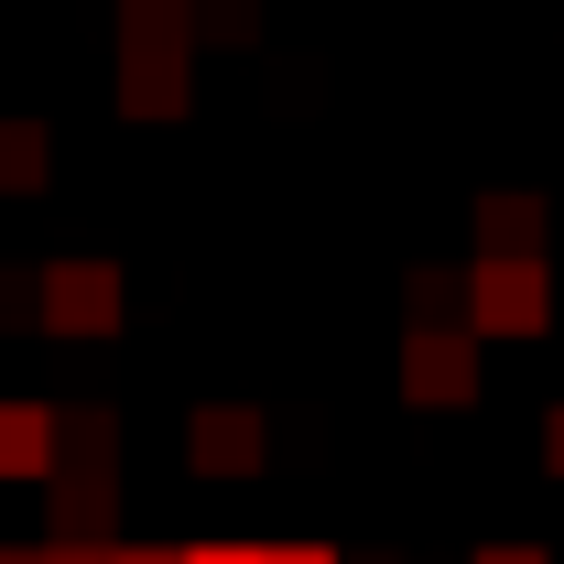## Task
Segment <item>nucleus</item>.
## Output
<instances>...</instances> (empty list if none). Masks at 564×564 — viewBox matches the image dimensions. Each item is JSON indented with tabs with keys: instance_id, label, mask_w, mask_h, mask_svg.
Instances as JSON below:
<instances>
[{
	"instance_id": "1",
	"label": "nucleus",
	"mask_w": 564,
	"mask_h": 564,
	"mask_svg": "<svg viewBox=\"0 0 564 564\" xmlns=\"http://www.w3.org/2000/svg\"><path fill=\"white\" fill-rule=\"evenodd\" d=\"M456 326H467V337H543V326H554V272H543V261H478Z\"/></svg>"
},
{
	"instance_id": "2",
	"label": "nucleus",
	"mask_w": 564,
	"mask_h": 564,
	"mask_svg": "<svg viewBox=\"0 0 564 564\" xmlns=\"http://www.w3.org/2000/svg\"><path fill=\"white\" fill-rule=\"evenodd\" d=\"M33 326H44V337H76V348L109 337V326H120V272H109V261H55V272L33 282Z\"/></svg>"
},
{
	"instance_id": "3",
	"label": "nucleus",
	"mask_w": 564,
	"mask_h": 564,
	"mask_svg": "<svg viewBox=\"0 0 564 564\" xmlns=\"http://www.w3.org/2000/svg\"><path fill=\"white\" fill-rule=\"evenodd\" d=\"M478 348L489 337H467V326H413L402 337V402H423V413L478 402Z\"/></svg>"
},
{
	"instance_id": "4",
	"label": "nucleus",
	"mask_w": 564,
	"mask_h": 564,
	"mask_svg": "<svg viewBox=\"0 0 564 564\" xmlns=\"http://www.w3.org/2000/svg\"><path fill=\"white\" fill-rule=\"evenodd\" d=\"M261 445H272V423L250 413V402H207V413H185V467H196V478H250Z\"/></svg>"
},
{
	"instance_id": "5",
	"label": "nucleus",
	"mask_w": 564,
	"mask_h": 564,
	"mask_svg": "<svg viewBox=\"0 0 564 564\" xmlns=\"http://www.w3.org/2000/svg\"><path fill=\"white\" fill-rule=\"evenodd\" d=\"M196 98V44H120V109L131 120H174Z\"/></svg>"
},
{
	"instance_id": "6",
	"label": "nucleus",
	"mask_w": 564,
	"mask_h": 564,
	"mask_svg": "<svg viewBox=\"0 0 564 564\" xmlns=\"http://www.w3.org/2000/svg\"><path fill=\"white\" fill-rule=\"evenodd\" d=\"M55 478V543H109L120 532V467H44Z\"/></svg>"
},
{
	"instance_id": "7",
	"label": "nucleus",
	"mask_w": 564,
	"mask_h": 564,
	"mask_svg": "<svg viewBox=\"0 0 564 564\" xmlns=\"http://www.w3.org/2000/svg\"><path fill=\"white\" fill-rule=\"evenodd\" d=\"M543 239H554L543 196H489L478 207V261H543Z\"/></svg>"
},
{
	"instance_id": "8",
	"label": "nucleus",
	"mask_w": 564,
	"mask_h": 564,
	"mask_svg": "<svg viewBox=\"0 0 564 564\" xmlns=\"http://www.w3.org/2000/svg\"><path fill=\"white\" fill-rule=\"evenodd\" d=\"M55 467V413L44 402H0V478H44Z\"/></svg>"
},
{
	"instance_id": "9",
	"label": "nucleus",
	"mask_w": 564,
	"mask_h": 564,
	"mask_svg": "<svg viewBox=\"0 0 564 564\" xmlns=\"http://www.w3.org/2000/svg\"><path fill=\"white\" fill-rule=\"evenodd\" d=\"M44 174H55L44 120H0V196H44Z\"/></svg>"
},
{
	"instance_id": "10",
	"label": "nucleus",
	"mask_w": 564,
	"mask_h": 564,
	"mask_svg": "<svg viewBox=\"0 0 564 564\" xmlns=\"http://www.w3.org/2000/svg\"><path fill=\"white\" fill-rule=\"evenodd\" d=\"M55 467H120V413H55Z\"/></svg>"
},
{
	"instance_id": "11",
	"label": "nucleus",
	"mask_w": 564,
	"mask_h": 564,
	"mask_svg": "<svg viewBox=\"0 0 564 564\" xmlns=\"http://www.w3.org/2000/svg\"><path fill=\"white\" fill-rule=\"evenodd\" d=\"M120 44H196V0H120Z\"/></svg>"
},
{
	"instance_id": "12",
	"label": "nucleus",
	"mask_w": 564,
	"mask_h": 564,
	"mask_svg": "<svg viewBox=\"0 0 564 564\" xmlns=\"http://www.w3.org/2000/svg\"><path fill=\"white\" fill-rule=\"evenodd\" d=\"M456 304H467V272H445V261H423V272H413V326H445Z\"/></svg>"
},
{
	"instance_id": "13",
	"label": "nucleus",
	"mask_w": 564,
	"mask_h": 564,
	"mask_svg": "<svg viewBox=\"0 0 564 564\" xmlns=\"http://www.w3.org/2000/svg\"><path fill=\"white\" fill-rule=\"evenodd\" d=\"M196 33H217V44H250V0H196Z\"/></svg>"
},
{
	"instance_id": "14",
	"label": "nucleus",
	"mask_w": 564,
	"mask_h": 564,
	"mask_svg": "<svg viewBox=\"0 0 564 564\" xmlns=\"http://www.w3.org/2000/svg\"><path fill=\"white\" fill-rule=\"evenodd\" d=\"M174 564H261V543H196V554H174Z\"/></svg>"
},
{
	"instance_id": "15",
	"label": "nucleus",
	"mask_w": 564,
	"mask_h": 564,
	"mask_svg": "<svg viewBox=\"0 0 564 564\" xmlns=\"http://www.w3.org/2000/svg\"><path fill=\"white\" fill-rule=\"evenodd\" d=\"M44 564H109V543H44Z\"/></svg>"
},
{
	"instance_id": "16",
	"label": "nucleus",
	"mask_w": 564,
	"mask_h": 564,
	"mask_svg": "<svg viewBox=\"0 0 564 564\" xmlns=\"http://www.w3.org/2000/svg\"><path fill=\"white\" fill-rule=\"evenodd\" d=\"M261 564H337V554H326V543H272Z\"/></svg>"
},
{
	"instance_id": "17",
	"label": "nucleus",
	"mask_w": 564,
	"mask_h": 564,
	"mask_svg": "<svg viewBox=\"0 0 564 564\" xmlns=\"http://www.w3.org/2000/svg\"><path fill=\"white\" fill-rule=\"evenodd\" d=\"M478 564H554V554H543V543H489Z\"/></svg>"
},
{
	"instance_id": "18",
	"label": "nucleus",
	"mask_w": 564,
	"mask_h": 564,
	"mask_svg": "<svg viewBox=\"0 0 564 564\" xmlns=\"http://www.w3.org/2000/svg\"><path fill=\"white\" fill-rule=\"evenodd\" d=\"M22 315H33V293H22V282L0 272V326H22Z\"/></svg>"
},
{
	"instance_id": "19",
	"label": "nucleus",
	"mask_w": 564,
	"mask_h": 564,
	"mask_svg": "<svg viewBox=\"0 0 564 564\" xmlns=\"http://www.w3.org/2000/svg\"><path fill=\"white\" fill-rule=\"evenodd\" d=\"M543 467H554V478H564V413L543 423Z\"/></svg>"
},
{
	"instance_id": "20",
	"label": "nucleus",
	"mask_w": 564,
	"mask_h": 564,
	"mask_svg": "<svg viewBox=\"0 0 564 564\" xmlns=\"http://www.w3.org/2000/svg\"><path fill=\"white\" fill-rule=\"evenodd\" d=\"M109 564H174V554H152V543H109Z\"/></svg>"
}]
</instances>
